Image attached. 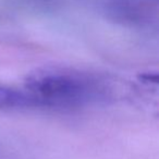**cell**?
<instances>
[{"mask_svg":"<svg viewBox=\"0 0 159 159\" xmlns=\"http://www.w3.org/2000/svg\"><path fill=\"white\" fill-rule=\"evenodd\" d=\"M24 87L39 108L76 109L109 102L113 91L102 77L73 70H46L32 74Z\"/></svg>","mask_w":159,"mask_h":159,"instance_id":"obj_1","label":"cell"},{"mask_svg":"<svg viewBox=\"0 0 159 159\" xmlns=\"http://www.w3.org/2000/svg\"><path fill=\"white\" fill-rule=\"evenodd\" d=\"M39 108L37 100L26 89H16L0 84V109L13 110V109Z\"/></svg>","mask_w":159,"mask_h":159,"instance_id":"obj_2","label":"cell"}]
</instances>
